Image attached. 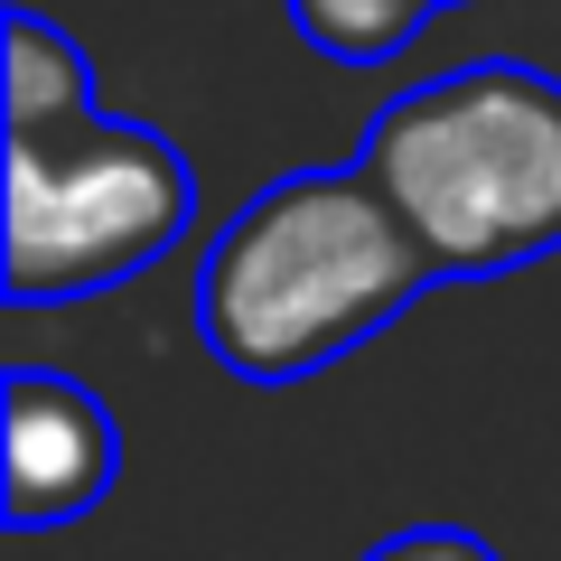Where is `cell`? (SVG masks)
<instances>
[{
  "instance_id": "cell-2",
  "label": "cell",
  "mask_w": 561,
  "mask_h": 561,
  "mask_svg": "<svg viewBox=\"0 0 561 561\" xmlns=\"http://www.w3.org/2000/svg\"><path fill=\"white\" fill-rule=\"evenodd\" d=\"M356 169L440 280H496L561 253V84L542 66H449L375 113Z\"/></svg>"
},
{
  "instance_id": "cell-4",
  "label": "cell",
  "mask_w": 561,
  "mask_h": 561,
  "mask_svg": "<svg viewBox=\"0 0 561 561\" xmlns=\"http://www.w3.org/2000/svg\"><path fill=\"white\" fill-rule=\"evenodd\" d=\"M0 440H10V486H0L10 534L76 524L113 496L122 431H113L94 383L57 375V365H10V383H0Z\"/></svg>"
},
{
  "instance_id": "cell-6",
  "label": "cell",
  "mask_w": 561,
  "mask_h": 561,
  "mask_svg": "<svg viewBox=\"0 0 561 561\" xmlns=\"http://www.w3.org/2000/svg\"><path fill=\"white\" fill-rule=\"evenodd\" d=\"M440 0H290V20H300V38L319 47V57L337 66H383L412 47V28L431 20Z\"/></svg>"
},
{
  "instance_id": "cell-7",
  "label": "cell",
  "mask_w": 561,
  "mask_h": 561,
  "mask_svg": "<svg viewBox=\"0 0 561 561\" xmlns=\"http://www.w3.org/2000/svg\"><path fill=\"white\" fill-rule=\"evenodd\" d=\"M365 561H496L478 534H459V524H412V534H393V542H375Z\"/></svg>"
},
{
  "instance_id": "cell-3",
  "label": "cell",
  "mask_w": 561,
  "mask_h": 561,
  "mask_svg": "<svg viewBox=\"0 0 561 561\" xmlns=\"http://www.w3.org/2000/svg\"><path fill=\"white\" fill-rule=\"evenodd\" d=\"M197 216V179L160 131L94 122L76 140H10L0 160V290L20 309L94 300L113 280L150 272Z\"/></svg>"
},
{
  "instance_id": "cell-1",
  "label": "cell",
  "mask_w": 561,
  "mask_h": 561,
  "mask_svg": "<svg viewBox=\"0 0 561 561\" xmlns=\"http://www.w3.org/2000/svg\"><path fill=\"white\" fill-rule=\"evenodd\" d=\"M431 253L402 234L356 160L253 187L197 262V337L243 383H300L356 356L431 290Z\"/></svg>"
},
{
  "instance_id": "cell-5",
  "label": "cell",
  "mask_w": 561,
  "mask_h": 561,
  "mask_svg": "<svg viewBox=\"0 0 561 561\" xmlns=\"http://www.w3.org/2000/svg\"><path fill=\"white\" fill-rule=\"evenodd\" d=\"M0 66H10V140H76L94 131V66L66 28H47L38 10H10V38H0Z\"/></svg>"
}]
</instances>
